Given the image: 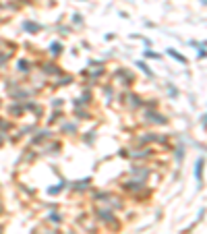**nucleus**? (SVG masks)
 <instances>
[{
  "mask_svg": "<svg viewBox=\"0 0 207 234\" xmlns=\"http://www.w3.org/2000/svg\"><path fill=\"white\" fill-rule=\"evenodd\" d=\"M201 168H203V160L197 162V180H201Z\"/></svg>",
  "mask_w": 207,
  "mask_h": 234,
  "instance_id": "1",
  "label": "nucleus"
},
{
  "mask_svg": "<svg viewBox=\"0 0 207 234\" xmlns=\"http://www.w3.org/2000/svg\"><path fill=\"white\" fill-rule=\"evenodd\" d=\"M170 56H174L176 60H180V62H185V56H180V54H176L174 50H170Z\"/></svg>",
  "mask_w": 207,
  "mask_h": 234,
  "instance_id": "2",
  "label": "nucleus"
}]
</instances>
